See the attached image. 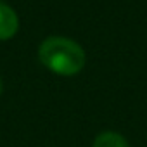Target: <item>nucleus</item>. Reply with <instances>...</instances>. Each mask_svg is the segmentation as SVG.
<instances>
[{"mask_svg":"<svg viewBox=\"0 0 147 147\" xmlns=\"http://www.w3.org/2000/svg\"><path fill=\"white\" fill-rule=\"evenodd\" d=\"M42 64L59 76H75L85 66L83 47L66 36H49L38 49Z\"/></svg>","mask_w":147,"mask_h":147,"instance_id":"obj_1","label":"nucleus"},{"mask_svg":"<svg viewBox=\"0 0 147 147\" xmlns=\"http://www.w3.org/2000/svg\"><path fill=\"white\" fill-rule=\"evenodd\" d=\"M19 30V18L12 7L0 2V40H11Z\"/></svg>","mask_w":147,"mask_h":147,"instance_id":"obj_2","label":"nucleus"},{"mask_svg":"<svg viewBox=\"0 0 147 147\" xmlns=\"http://www.w3.org/2000/svg\"><path fill=\"white\" fill-rule=\"evenodd\" d=\"M92 147H130V144L118 131H102L95 137Z\"/></svg>","mask_w":147,"mask_h":147,"instance_id":"obj_3","label":"nucleus"},{"mask_svg":"<svg viewBox=\"0 0 147 147\" xmlns=\"http://www.w3.org/2000/svg\"><path fill=\"white\" fill-rule=\"evenodd\" d=\"M0 95H2V80H0Z\"/></svg>","mask_w":147,"mask_h":147,"instance_id":"obj_4","label":"nucleus"},{"mask_svg":"<svg viewBox=\"0 0 147 147\" xmlns=\"http://www.w3.org/2000/svg\"><path fill=\"white\" fill-rule=\"evenodd\" d=\"M0 2H2V0H0Z\"/></svg>","mask_w":147,"mask_h":147,"instance_id":"obj_5","label":"nucleus"}]
</instances>
